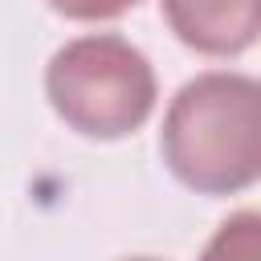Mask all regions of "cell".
<instances>
[{"instance_id":"cell-5","label":"cell","mask_w":261,"mask_h":261,"mask_svg":"<svg viewBox=\"0 0 261 261\" xmlns=\"http://www.w3.org/2000/svg\"><path fill=\"white\" fill-rule=\"evenodd\" d=\"M49 4L69 20H110L126 8H135L139 0H49Z\"/></svg>"},{"instance_id":"cell-3","label":"cell","mask_w":261,"mask_h":261,"mask_svg":"<svg viewBox=\"0 0 261 261\" xmlns=\"http://www.w3.org/2000/svg\"><path fill=\"white\" fill-rule=\"evenodd\" d=\"M163 16L184 45L228 57L257 41L261 0H163Z\"/></svg>"},{"instance_id":"cell-2","label":"cell","mask_w":261,"mask_h":261,"mask_svg":"<svg viewBox=\"0 0 261 261\" xmlns=\"http://www.w3.org/2000/svg\"><path fill=\"white\" fill-rule=\"evenodd\" d=\"M45 94L61 122L90 139H122L155 110V69L122 37L98 33L61 45L45 69Z\"/></svg>"},{"instance_id":"cell-6","label":"cell","mask_w":261,"mask_h":261,"mask_svg":"<svg viewBox=\"0 0 261 261\" xmlns=\"http://www.w3.org/2000/svg\"><path fill=\"white\" fill-rule=\"evenodd\" d=\"M135 261H151V257H135Z\"/></svg>"},{"instance_id":"cell-4","label":"cell","mask_w":261,"mask_h":261,"mask_svg":"<svg viewBox=\"0 0 261 261\" xmlns=\"http://www.w3.org/2000/svg\"><path fill=\"white\" fill-rule=\"evenodd\" d=\"M200 261H261V216L257 212H237L228 216Z\"/></svg>"},{"instance_id":"cell-1","label":"cell","mask_w":261,"mask_h":261,"mask_svg":"<svg viewBox=\"0 0 261 261\" xmlns=\"http://www.w3.org/2000/svg\"><path fill=\"white\" fill-rule=\"evenodd\" d=\"M163 159L179 184L228 196L261 171V90L245 73H200L167 106Z\"/></svg>"}]
</instances>
